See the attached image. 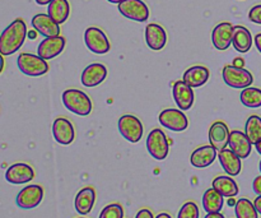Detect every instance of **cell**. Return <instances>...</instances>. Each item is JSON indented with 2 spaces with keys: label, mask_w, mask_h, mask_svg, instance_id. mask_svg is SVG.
Listing matches in <instances>:
<instances>
[{
  "label": "cell",
  "mask_w": 261,
  "mask_h": 218,
  "mask_svg": "<svg viewBox=\"0 0 261 218\" xmlns=\"http://www.w3.org/2000/svg\"><path fill=\"white\" fill-rule=\"evenodd\" d=\"M27 26L22 18L13 20L0 35V54L9 56L17 53L27 37Z\"/></svg>",
  "instance_id": "6da1fadb"
},
{
  "label": "cell",
  "mask_w": 261,
  "mask_h": 218,
  "mask_svg": "<svg viewBox=\"0 0 261 218\" xmlns=\"http://www.w3.org/2000/svg\"><path fill=\"white\" fill-rule=\"evenodd\" d=\"M63 104L66 109L79 116H87L91 114L93 105L86 92L81 89H66L63 93Z\"/></svg>",
  "instance_id": "7a4b0ae2"
},
{
  "label": "cell",
  "mask_w": 261,
  "mask_h": 218,
  "mask_svg": "<svg viewBox=\"0 0 261 218\" xmlns=\"http://www.w3.org/2000/svg\"><path fill=\"white\" fill-rule=\"evenodd\" d=\"M17 65L23 74L28 77H41L50 69L47 60L35 54L22 53L17 59Z\"/></svg>",
  "instance_id": "3957f363"
},
{
  "label": "cell",
  "mask_w": 261,
  "mask_h": 218,
  "mask_svg": "<svg viewBox=\"0 0 261 218\" xmlns=\"http://www.w3.org/2000/svg\"><path fill=\"white\" fill-rule=\"evenodd\" d=\"M222 76L227 86L236 89H245L247 87H251V84L254 83L252 74L244 66L226 65L222 71Z\"/></svg>",
  "instance_id": "277c9868"
},
{
  "label": "cell",
  "mask_w": 261,
  "mask_h": 218,
  "mask_svg": "<svg viewBox=\"0 0 261 218\" xmlns=\"http://www.w3.org/2000/svg\"><path fill=\"white\" fill-rule=\"evenodd\" d=\"M147 150L149 155L157 161H162L167 157L170 143H168L167 135L162 129H153L148 134Z\"/></svg>",
  "instance_id": "5b68a950"
},
{
  "label": "cell",
  "mask_w": 261,
  "mask_h": 218,
  "mask_svg": "<svg viewBox=\"0 0 261 218\" xmlns=\"http://www.w3.org/2000/svg\"><path fill=\"white\" fill-rule=\"evenodd\" d=\"M119 132L121 133L122 137L130 143H138L143 137V124L139 117L135 115H122L117 123Z\"/></svg>",
  "instance_id": "8992f818"
},
{
  "label": "cell",
  "mask_w": 261,
  "mask_h": 218,
  "mask_svg": "<svg viewBox=\"0 0 261 218\" xmlns=\"http://www.w3.org/2000/svg\"><path fill=\"white\" fill-rule=\"evenodd\" d=\"M84 42L88 50L97 55H103L111 50V43L106 33L98 27H89L84 32Z\"/></svg>",
  "instance_id": "52a82bcc"
},
{
  "label": "cell",
  "mask_w": 261,
  "mask_h": 218,
  "mask_svg": "<svg viewBox=\"0 0 261 218\" xmlns=\"http://www.w3.org/2000/svg\"><path fill=\"white\" fill-rule=\"evenodd\" d=\"M161 125L172 132H184L188 129L189 120L182 110L166 109L158 116Z\"/></svg>",
  "instance_id": "ba28073f"
},
{
  "label": "cell",
  "mask_w": 261,
  "mask_h": 218,
  "mask_svg": "<svg viewBox=\"0 0 261 218\" xmlns=\"http://www.w3.org/2000/svg\"><path fill=\"white\" fill-rule=\"evenodd\" d=\"M119 12L135 22H147L149 18V9L143 0H124L119 4Z\"/></svg>",
  "instance_id": "9c48e42d"
},
{
  "label": "cell",
  "mask_w": 261,
  "mask_h": 218,
  "mask_svg": "<svg viewBox=\"0 0 261 218\" xmlns=\"http://www.w3.org/2000/svg\"><path fill=\"white\" fill-rule=\"evenodd\" d=\"M43 199V189L42 186L36 185H27L18 193L15 202L17 206L22 209H33L40 206V203Z\"/></svg>",
  "instance_id": "30bf717a"
},
{
  "label": "cell",
  "mask_w": 261,
  "mask_h": 218,
  "mask_svg": "<svg viewBox=\"0 0 261 218\" xmlns=\"http://www.w3.org/2000/svg\"><path fill=\"white\" fill-rule=\"evenodd\" d=\"M33 179H35V171L28 163L24 162L13 163L5 171V180L13 185L27 184Z\"/></svg>",
  "instance_id": "8fae6325"
},
{
  "label": "cell",
  "mask_w": 261,
  "mask_h": 218,
  "mask_svg": "<svg viewBox=\"0 0 261 218\" xmlns=\"http://www.w3.org/2000/svg\"><path fill=\"white\" fill-rule=\"evenodd\" d=\"M65 47V38L63 36L46 37L40 42L37 47V55L45 60H51L63 53Z\"/></svg>",
  "instance_id": "7c38bea8"
},
{
  "label": "cell",
  "mask_w": 261,
  "mask_h": 218,
  "mask_svg": "<svg viewBox=\"0 0 261 218\" xmlns=\"http://www.w3.org/2000/svg\"><path fill=\"white\" fill-rule=\"evenodd\" d=\"M172 96L178 109L182 110V111H188L193 107L194 100H195L194 91L184 81H177L173 83Z\"/></svg>",
  "instance_id": "4fadbf2b"
},
{
  "label": "cell",
  "mask_w": 261,
  "mask_h": 218,
  "mask_svg": "<svg viewBox=\"0 0 261 218\" xmlns=\"http://www.w3.org/2000/svg\"><path fill=\"white\" fill-rule=\"evenodd\" d=\"M53 134L59 144L69 146L75 138V130L70 120L65 117H58L53 124Z\"/></svg>",
  "instance_id": "5bb4252c"
},
{
  "label": "cell",
  "mask_w": 261,
  "mask_h": 218,
  "mask_svg": "<svg viewBox=\"0 0 261 218\" xmlns=\"http://www.w3.org/2000/svg\"><path fill=\"white\" fill-rule=\"evenodd\" d=\"M32 27L43 37L60 36V25H58L50 15L45 13H38L32 18Z\"/></svg>",
  "instance_id": "9a60e30c"
},
{
  "label": "cell",
  "mask_w": 261,
  "mask_h": 218,
  "mask_svg": "<svg viewBox=\"0 0 261 218\" xmlns=\"http://www.w3.org/2000/svg\"><path fill=\"white\" fill-rule=\"evenodd\" d=\"M233 26L229 22H222L214 27L212 32V42L217 50H227L232 45Z\"/></svg>",
  "instance_id": "2e32d148"
},
{
  "label": "cell",
  "mask_w": 261,
  "mask_h": 218,
  "mask_svg": "<svg viewBox=\"0 0 261 218\" xmlns=\"http://www.w3.org/2000/svg\"><path fill=\"white\" fill-rule=\"evenodd\" d=\"M107 77V69L103 64L101 63H94L91 65L87 66L83 70L81 77L82 84L88 88H93L101 84L102 82L106 79Z\"/></svg>",
  "instance_id": "e0dca14e"
},
{
  "label": "cell",
  "mask_w": 261,
  "mask_h": 218,
  "mask_svg": "<svg viewBox=\"0 0 261 218\" xmlns=\"http://www.w3.org/2000/svg\"><path fill=\"white\" fill-rule=\"evenodd\" d=\"M229 134H231V132L228 130V127H227L226 123H213L211 129H209V143L218 152H221V151L226 150V147L228 146Z\"/></svg>",
  "instance_id": "ac0fdd59"
},
{
  "label": "cell",
  "mask_w": 261,
  "mask_h": 218,
  "mask_svg": "<svg viewBox=\"0 0 261 218\" xmlns=\"http://www.w3.org/2000/svg\"><path fill=\"white\" fill-rule=\"evenodd\" d=\"M145 42L152 50H162L167 43V33L165 28L157 23H149L145 27Z\"/></svg>",
  "instance_id": "d6986e66"
},
{
  "label": "cell",
  "mask_w": 261,
  "mask_h": 218,
  "mask_svg": "<svg viewBox=\"0 0 261 218\" xmlns=\"http://www.w3.org/2000/svg\"><path fill=\"white\" fill-rule=\"evenodd\" d=\"M229 150L233 151L240 158H247L251 155L252 151V143L247 138V135L244 132L240 130H233L229 134Z\"/></svg>",
  "instance_id": "ffe728a7"
},
{
  "label": "cell",
  "mask_w": 261,
  "mask_h": 218,
  "mask_svg": "<svg viewBox=\"0 0 261 218\" xmlns=\"http://www.w3.org/2000/svg\"><path fill=\"white\" fill-rule=\"evenodd\" d=\"M217 157H218V151L213 146H203V147L196 148L191 153L190 162L194 167L204 168L211 166L216 161Z\"/></svg>",
  "instance_id": "44dd1931"
},
{
  "label": "cell",
  "mask_w": 261,
  "mask_h": 218,
  "mask_svg": "<svg viewBox=\"0 0 261 218\" xmlns=\"http://www.w3.org/2000/svg\"><path fill=\"white\" fill-rule=\"evenodd\" d=\"M94 202H96V191L92 186H86L76 194L74 207L79 214L86 216V214L91 213V211L93 209Z\"/></svg>",
  "instance_id": "7402d4cb"
},
{
  "label": "cell",
  "mask_w": 261,
  "mask_h": 218,
  "mask_svg": "<svg viewBox=\"0 0 261 218\" xmlns=\"http://www.w3.org/2000/svg\"><path fill=\"white\" fill-rule=\"evenodd\" d=\"M209 76H211V73H209L208 68L203 65H195L189 68L184 73L182 81L191 88H198V87L204 86L208 82Z\"/></svg>",
  "instance_id": "603a6c76"
},
{
  "label": "cell",
  "mask_w": 261,
  "mask_h": 218,
  "mask_svg": "<svg viewBox=\"0 0 261 218\" xmlns=\"http://www.w3.org/2000/svg\"><path fill=\"white\" fill-rule=\"evenodd\" d=\"M219 162H221L222 167L228 174L229 176H237L240 175L242 168L241 158L236 155L232 150H223L218 153Z\"/></svg>",
  "instance_id": "cb8c5ba5"
},
{
  "label": "cell",
  "mask_w": 261,
  "mask_h": 218,
  "mask_svg": "<svg viewBox=\"0 0 261 218\" xmlns=\"http://www.w3.org/2000/svg\"><path fill=\"white\" fill-rule=\"evenodd\" d=\"M232 45L236 51L241 54L249 53L252 46L251 32L244 26H234L233 37H232Z\"/></svg>",
  "instance_id": "d4e9b609"
},
{
  "label": "cell",
  "mask_w": 261,
  "mask_h": 218,
  "mask_svg": "<svg viewBox=\"0 0 261 218\" xmlns=\"http://www.w3.org/2000/svg\"><path fill=\"white\" fill-rule=\"evenodd\" d=\"M224 198H234L239 194V185L231 176H217L213 180V186Z\"/></svg>",
  "instance_id": "484cf974"
},
{
  "label": "cell",
  "mask_w": 261,
  "mask_h": 218,
  "mask_svg": "<svg viewBox=\"0 0 261 218\" xmlns=\"http://www.w3.org/2000/svg\"><path fill=\"white\" fill-rule=\"evenodd\" d=\"M47 14L58 25L66 22L70 15V4L68 0H53L47 7Z\"/></svg>",
  "instance_id": "4316f807"
},
{
  "label": "cell",
  "mask_w": 261,
  "mask_h": 218,
  "mask_svg": "<svg viewBox=\"0 0 261 218\" xmlns=\"http://www.w3.org/2000/svg\"><path fill=\"white\" fill-rule=\"evenodd\" d=\"M224 204V197L221 196L214 188L208 189L203 196V208L206 213L221 212Z\"/></svg>",
  "instance_id": "83f0119b"
},
{
  "label": "cell",
  "mask_w": 261,
  "mask_h": 218,
  "mask_svg": "<svg viewBox=\"0 0 261 218\" xmlns=\"http://www.w3.org/2000/svg\"><path fill=\"white\" fill-rule=\"evenodd\" d=\"M240 100L246 107L257 109L261 106V89L255 88V87H247V88L242 89Z\"/></svg>",
  "instance_id": "f1b7e54d"
},
{
  "label": "cell",
  "mask_w": 261,
  "mask_h": 218,
  "mask_svg": "<svg viewBox=\"0 0 261 218\" xmlns=\"http://www.w3.org/2000/svg\"><path fill=\"white\" fill-rule=\"evenodd\" d=\"M245 134L250 139L252 144H256L261 139V117L257 115H251L247 119L245 125Z\"/></svg>",
  "instance_id": "f546056e"
},
{
  "label": "cell",
  "mask_w": 261,
  "mask_h": 218,
  "mask_svg": "<svg viewBox=\"0 0 261 218\" xmlns=\"http://www.w3.org/2000/svg\"><path fill=\"white\" fill-rule=\"evenodd\" d=\"M237 218H259V212L255 208V204L246 198L239 199L234 206Z\"/></svg>",
  "instance_id": "4dcf8cb0"
},
{
  "label": "cell",
  "mask_w": 261,
  "mask_h": 218,
  "mask_svg": "<svg viewBox=\"0 0 261 218\" xmlns=\"http://www.w3.org/2000/svg\"><path fill=\"white\" fill-rule=\"evenodd\" d=\"M99 218H124V209L119 203L109 204L102 209Z\"/></svg>",
  "instance_id": "1f68e13d"
},
{
  "label": "cell",
  "mask_w": 261,
  "mask_h": 218,
  "mask_svg": "<svg viewBox=\"0 0 261 218\" xmlns=\"http://www.w3.org/2000/svg\"><path fill=\"white\" fill-rule=\"evenodd\" d=\"M177 218H199V208L194 202H186L178 211Z\"/></svg>",
  "instance_id": "d6a6232c"
},
{
  "label": "cell",
  "mask_w": 261,
  "mask_h": 218,
  "mask_svg": "<svg viewBox=\"0 0 261 218\" xmlns=\"http://www.w3.org/2000/svg\"><path fill=\"white\" fill-rule=\"evenodd\" d=\"M249 19L252 23H256V25H261V4L255 5L250 9L249 12Z\"/></svg>",
  "instance_id": "836d02e7"
},
{
  "label": "cell",
  "mask_w": 261,
  "mask_h": 218,
  "mask_svg": "<svg viewBox=\"0 0 261 218\" xmlns=\"http://www.w3.org/2000/svg\"><path fill=\"white\" fill-rule=\"evenodd\" d=\"M252 189H254L255 194L261 196V175L257 176V178H255L254 183H252Z\"/></svg>",
  "instance_id": "e575fe53"
},
{
  "label": "cell",
  "mask_w": 261,
  "mask_h": 218,
  "mask_svg": "<svg viewBox=\"0 0 261 218\" xmlns=\"http://www.w3.org/2000/svg\"><path fill=\"white\" fill-rule=\"evenodd\" d=\"M135 218H154V216H153V213L149 211V209L144 208V209H140V211L138 212Z\"/></svg>",
  "instance_id": "d590c367"
},
{
  "label": "cell",
  "mask_w": 261,
  "mask_h": 218,
  "mask_svg": "<svg viewBox=\"0 0 261 218\" xmlns=\"http://www.w3.org/2000/svg\"><path fill=\"white\" fill-rule=\"evenodd\" d=\"M255 45H256V49L261 54V33H257V35L255 36Z\"/></svg>",
  "instance_id": "8d00e7d4"
},
{
  "label": "cell",
  "mask_w": 261,
  "mask_h": 218,
  "mask_svg": "<svg viewBox=\"0 0 261 218\" xmlns=\"http://www.w3.org/2000/svg\"><path fill=\"white\" fill-rule=\"evenodd\" d=\"M254 204H255V208H256V211L259 212V214H261V196H257V198L255 199Z\"/></svg>",
  "instance_id": "74e56055"
},
{
  "label": "cell",
  "mask_w": 261,
  "mask_h": 218,
  "mask_svg": "<svg viewBox=\"0 0 261 218\" xmlns=\"http://www.w3.org/2000/svg\"><path fill=\"white\" fill-rule=\"evenodd\" d=\"M204 218H224L221 212H214V213H208Z\"/></svg>",
  "instance_id": "f35d334b"
},
{
  "label": "cell",
  "mask_w": 261,
  "mask_h": 218,
  "mask_svg": "<svg viewBox=\"0 0 261 218\" xmlns=\"http://www.w3.org/2000/svg\"><path fill=\"white\" fill-rule=\"evenodd\" d=\"M4 55H2L0 54V74L3 73V70H4Z\"/></svg>",
  "instance_id": "ab89813d"
},
{
  "label": "cell",
  "mask_w": 261,
  "mask_h": 218,
  "mask_svg": "<svg viewBox=\"0 0 261 218\" xmlns=\"http://www.w3.org/2000/svg\"><path fill=\"white\" fill-rule=\"evenodd\" d=\"M51 2H53V0H36V3H37L38 5H48Z\"/></svg>",
  "instance_id": "60d3db41"
},
{
  "label": "cell",
  "mask_w": 261,
  "mask_h": 218,
  "mask_svg": "<svg viewBox=\"0 0 261 218\" xmlns=\"http://www.w3.org/2000/svg\"><path fill=\"white\" fill-rule=\"evenodd\" d=\"M154 218H172V217H171L168 213H165V212H163V213L157 214V216H155Z\"/></svg>",
  "instance_id": "b9f144b4"
},
{
  "label": "cell",
  "mask_w": 261,
  "mask_h": 218,
  "mask_svg": "<svg viewBox=\"0 0 261 218\" xmlns=\"http://www.w3.org/2000/svg\"><path fill=\"white\" fill-rule=\"evenodd\" d=\"M255 148H256L257 153H259V155H261V139L256 143V144H255Z\"/></svg>",
  "instance_id": "7bdbcfd3"
},
{
  "label": "cell",
  "mask_w": 261,
  "mask_h": 218,
  "mask_svg": "<svg viewBox=\"0 0 261 218\" xmlns=\"http://www.w3.org/2000/svg\"><path fill=\"white\" fill-rule=\"evenodd\" d=\"M107 2L112 3V4H117V5H119L120 3H122V2H124V0H107Z\"/></svg>",
  "instance_id": "ee69618b"
},
{
  "label": "cell",
  "mask_w": 261,
  "mask_h": 218,
  "mask_svg": "<svg viewBox=\"0 0 261 218\" xmlns=\"http://www.w3.org/2000/svg\"><path fill=\"white\" fill-rule=\"evenodd\" d=\"M228 204H229V206H236V202H234V201H232V199H231V201H229L228 202Z\"/></svg>",
  "instance_id": "f6af8a7d"
},
{
  "label": "cell",
  "mask_w": 261,
  "mask_h": 218,
  "mask_svg": "<svg viewBox=\"0 0 261 218\" xmlns=\"http://www.w3.org/2000/svg\"><path fill=\"white\" fill-rule=\"evenodd\" d=\"M259 170H260V173H261V161H260V163H259Z\"/></svg>",
  "instance_id": "bcb514c9"
},
{
  "label": "cell",
  "mask_w": 261,
  "mask_h": 218,
  "mask_svg": "<svg viewBox=\"0 0 261 218\" xmlns=\"http://www.w3.org/2000/svg\"><path fill=\"white\" fill-rule=\"evenodd\" d=\"M78 218H86V217H78Z\"/></svg>",
  "instance_id": "7dc6e473"
}]
</instances>
